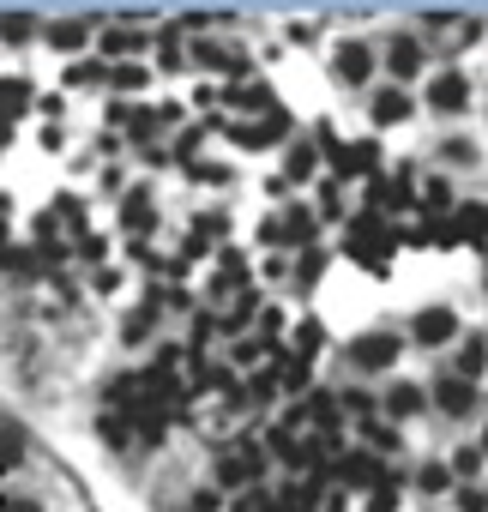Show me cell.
<instances>
[{
  "mask_svg": "<svg viewBox=\"0 0 488 512\" xmlns=\"http://www.w3.org/2000/svg\"><path fill=\"white\" fill-rule=\"evenodd\" d=\"M482 506H488V494L482 488H464V512H482Z\"/></svg>",
  "mask_w": 488,
  "mask_h": 512,
  "instance_id": "cell-23",
  "label": "cell"
},
{
  "mask_svg": "<svg viewBox=\"0 0 488 512\" xmlns=\"http://www.w3.org/2000/svg\"><path fill=\"white\" fill-rule=\"evenodd\" d=\"M386 61H392V73H398V79H410V73L422 67V43H416V37H392Z\"/></svg>",
  "mask_w": 488,
  "mask_h": 512,
  "instance_id": "cell-7",
  "label": "cell"
},
{
  "mask_svg": "<svg viewBox=\"0 0 488 512\" xmlns=\"http://www.w3.org/2000/svg\"><path fill=\"white\" fill-rule=\"evenodd\" d=\"M145 211H151V193H133L127 199V223H145Z\"/></svg>",
  "mask_w": 488,
  "mask_h": 512,
  "instance_id": "cell-21",
  "label": "cell"
},
{
  "mask_svg": "<svg viewBox=\"0 0 488 512\" xmlns=\"http://www.w3.org/2000/svg\"><path fill=\"white\" fill-rule=\"evenodd\" d=\"M235 512H266V500H235Z\"/></svg>",
  "mask_w": 488,
  "mask_h": 512,
  "instance_id": "cell-25",
  "label": "cell"
},
{
  "mask_svg": "<svg viewBox=\"0 0 488 512\" xmlns=\"http://www.w3.org/2000/svg\"><path fill=\"white\" fill-rule=\"evenodd\" d=\"M482 356H488V344H482V338H470V344H464V380L482 368Z\"/></svg>",
  "mask_w": 488,
  "mask_h": 512,
  "instance_id": "cell-18",
  "label": "cell"
},
{
  "mask_svg": "<svg viewBox=\"0 0 488 512\" xmlns=\"http://www.w3.org/2000/svg\"><path fill=\"white\" fill-rule=\"evenodd\" d=\"M482 452H488V434H482Z\"/></svg>",
  "mask_w": 488,
  "mask_h": 512,
  "instance_id": "cell-26",
  "label": "cell"
},
{
  "mask_svg": "<svg viewBox=\"0 0 488 512\" xmlns=\"http://www.w3.org/2000/svg\"><path fill=\"white\" fill-rule=\"evenodd\" d=\"M338 470H344V482H350V488H386V476H380V464H374V458H344Z\"/></svg>",
  "mask_w": 488,
  "mask_h": 512,
  "instance_id": "cell-10",
  "label": "cell"
},
{
  "mask_svg": "<svg viewBox=\"0 0 488 512\" xmlns=\"http://www.w3.org/2000/svg\"><path fill=\"white\" fill-rule=\"evenodd\" d=\"M308 169H314V145H296V151H290V175H296V181H302V175H308Z\"/></svg>",
  "mask_w": 488,
  "mask_h": 512,
  "instance_id": "cell-17",
  "label": "cell"
},
{
  "mask_svg": "<svg viewBox=\"0 0 488 512\" xmlns=\"http://www.w3.org/2000/svg\"><path fill=\"white\" fill-rule=\"evenodd\" d=\"M278 133H284L278 115H266V121H241V127H235V145H254V151H260V145H272Z\"/></svg>",
  "mask_w": 488,
  "mask_h": 512,
  "instance_id": "cell-8",
  "label": "cell"
},
{
  "mask_svg": "<svg viewBox=\"0 0 488 512\" xmlns=\"http://www.w3.org/2000/svg\"><path fill=\"white\" fill-rule=\"evenodd\" d=\"M422 199H428V205H452V187H446V181H428Z\"/></svg>",
  "mask_w": 488,
  "mask_h": 512,
  "instance_id": "cell-20",
  "label": "cell"
},
{
  "mask_svg": "<svg viewBox=\"0 0 488 512\" xmlns=\"http://www.w3.org/2000/svg\"><path fill=\"white\" fill-rule=\"evenodd\" d=\"M49 43H55V49H79V43H85V31H79V25H55V31H49Z\"/></svg>",
  "mask_w": 488,
  "mask_h": 512,
  "instance_id": "cell-16",
  "label": "cell"
},
{
  "mask_svg": "<svg viewBox=\"0 0 488 512\" xmlns=\"http://www.w3.org/2000/svg\"><path fill=\"white\" fill-rule=\"evenodd\" d=\"M217 476H223L229 488H235V482H254V476H260V452H254V446H241V452H229V458L217 464Z\"/></svg>",
  "mask_w": 488,
  "mask_h": 512,
  "instance_id": "cell-4",
  "label": "cell"
},
{
  "mask_svg": "<svg viewBox=\"0 0 488 512\" xmlns=\"http://www.w3.org/2000/svg\"><path fill=\"white\" fill-rule=\"evenodd\" d=\"M380 247H392V229H380L374 217H362V223H356V235H350V253H356V260H374Z\"/></svg>",
  "mask_w": 488,
  "mask_h": 512,
  "instance_id": "cell-3",
  "label": "cell"
},
{
  "mask_svg": "<svg viewBox=\"0 0 488 512\" xmlns=\"http://www.w3.org/2000/svg\"><path fill=\"white\" fill-rule=\"evenodd\" d=\"M25 458V440L13 434V428H0V470H7V464H19Z\"/></svg>",
  "mask_w": 488,
  "mask_h": 512,
  "instance_id": "cell-15",
  "label": "cell"
},
{
  "mask_svg": "<svg viewBox=\"0 0 488 512\" xmlns=\"http://www.w3.org/2000/svg\"><path fill=\"white\" fill-rule=\"evenodd\" d=\"M350 362L368 368V374H374V368H392V362H398V338H392V332H368V338L350 344Z\"/></svg>",
  "mask_w": 488,
  "mask_h": 512,
  "instance_id": "cell-1",
  "label": "cell"
},
{
  "mask_svg": "<svg viewBox=\"0 0 488 512\" xmlns=\"http://www.w3.org/2000/svg\"><path fill=\"white\" fill-rule=\"evenodd\" d=\"M0 512H43V506H37V500H7Z\"/></svg>",
  "mask_w": 488,
  "mask_h": 512,
  "instance_id": "cell-24",
  "label": "cell"
},
{
  "mask_svg": "<svg viewBox=\"0 0 488 512\" xmlns=\"http://www.w3.org/2000/svg\"><path fill=\"white\" fill-rule=\"evenodd\" d=\"M452 326H458V320H452L446 308H428V314H416V344H446Z\"/></svg>",
  "mask_w": 488,
  "mask_h": 512,
  "instance_id": "cell-5",
  "label": "cell"
},
{
  "mask_svg": "<svg viewBox=\"0 0 488 512\" xmlns=\"http://www.w3.org/2000/svg\"><path fill=\"white\" fill-rule=\"evenodd\" d=\"M91 79H97V67H91V61H79V67L67 73V85H91Z\"/></svg>",
  "mask_w": 488,
  "mask_h": 512,
  "instance_id": "cell-22",
  "label": "cell"
},
{
  "mask_svg": "<svg viewBox=\"0 0 488 512\" xmlns=\"http://www.w3.org/2000/svg\"><path fill=\"white\" fill-rule=\"evenodd\" d=\"M428 103H434L440 115H458V109L470 103V79H464V73H440V79L428 85Z\"/></svg>",
  "mask_w": 488,
  "mask_h": 512,
  "instance_id": "cell-2",
  "label": "cell"
},
{
  "mask_svg": "<svg viewBox=\"0 0 488 512\" xmlns=\"http://www.w3.org/2000/svg\"><path fill=\"white\" fill-rule=\"evenodd\" d=\"M31 103V85L25 79H7V85H0V115H19Z\"/></svg>",
  "mask_w": 488,
  "mask_h": 512,
  "instance_id": "cell-13",
  "label": "cell"
},
{
  "mask_svg": "<svg viewBox=\"0 0 488 512\" xmlns=\"http://www.w3.org/2000/svg\"><path fill=\"white\" fill-rule=\"evenodd\" d=\"M115 85H121V91H139V85H145V73H139V67H115Z\"/></svg>",
  "mask_w": 488,
  "mask_h": 512,
  "instance_id": "cell-19",
  "label": "cell"
},
{
  "mask_svg": "<svg viewBox=\"0 0 488 512\" xmlns=\"http://www.w3.org/2000/svg\"><path fill=\"white\" fill-rule=\"evenodd\" d=\"M434 404H440V410H452V416H464V410L476 404V392H470V380L458 374V380H440V386H434Z\"/></svg>",
  "mask_w": 488,
  "mask_h": 512,
  "instance_id": "cell-6",
  "label": "cell"
},
{
  "mask_svg": "<svg viewBox=\"0 0 488 512\" xmlns=\"http://www.w3.org/2000/svg\"><path fill=\"white\" fill-rule=\"evenodd\" d=\"M386 410H392V416H416V410H422V392H416V386H392Z\"/></svg>",
  "mask_w": 488,
  "mask_h": 512,
  "instance_id": "cell-14",
  "label": "cell"
},
{
  "mask_svg": "<svg viewBox=\"0 0 488 512\" xmlns=\"http://www.w3.org/2000/svg\"><path fill=\"white\" fill-rule=\"evenodd\" d=\"M368 67H374V61H368V49H362V43H344V49H338V79L362 85V79H368Z\"/></svg>",
  "mask_w": 488,
  "mask_h": 512,
  "instance_id": "cell-9",
  "label": "cell"
},
{
  "mask_svg": "<svg viewBox=\"0 0 488 512\" xmlns=\"http://www.w3.org/2000/svg\"><path fill=\"white\" fill-rule=\"evenodd\" d=\"M404 115H410V97H404L398 85L374 97V121H380V127H392V121H404Z\"/></svg>",
  "mask_w": 488,
  "mask_h": 512,
  "instance_id": "cell-11",
  "label": "cell"
},
{
  "mask_svg": "<svg viewBox=\"0 0 488 512\" xmlns=\"http://www.w3.org/2000/svg\"><path fill=\"white\" fill-rule=\"evenodd\" d=\"M139 49H145L139 31H103V55H109V61H127V55H139Z\"/></svg>",
  "mask_w": 488,
  "mask_h": 512,
  "instance_id": "cell-12",
  "label": "cell"
}]
</instances>
